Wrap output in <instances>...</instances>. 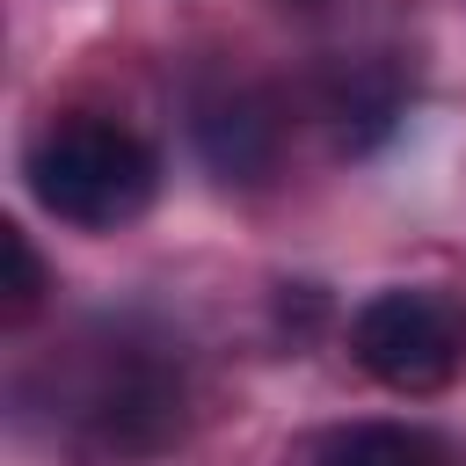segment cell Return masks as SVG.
Segmentation results:
<instances>
[{"label":"cell","mask_w":466,"mask_h":466,"mask_svg":"<svg viewBox=\"0 0 466 466\" xmlns=\"http://www.w3.org/2000/svg\"><path fill=\"white\" fill-rule=\"evenodd\" d=\"M393 116H400V80H393L386 66H364V73H350V80L335 87V138H342L350 153L379 146V138L393 131Z\"/></svg>","instance_id":"cell-4"},{"label":"cell","mask_w":466,"mask_h":466,"mask_svg":"<svg viewBox=\"0 0 466 466\" xmlns=\"http://www.w3.org/2000/svg\"><path fill=\"white\" fill-rule=\"evenodd\" d=\"M328 466H444L437 437L400 430V422H357L328 444Z\"/></svg>","instance_id":"cell-5"},{"label":"cell","mask_w":466,"mask_h":466,"mask_svg":"<svg viewBox=\"0 0 466 466\" xmlns=\"http://www.w3.org/2000/svg\"><path fill=\"white\" fill-rule=\"evenodd\" d=\"M350 357L386 393H437L466 364V306L451 291H379L350 320Z\"/></svg>","instance_id":"cell-2"},{"label":"cell","mask_w":466,"mask_h":466,"mask_svg":"<svg viewBox=\"0 0 466 466\" xmlns=\"http://www.w3.org/2000/svg\"><path fill=\"white\" fill-rule=\"evenodd\" d=\"M189 131H197V153H204V167L218 182H262L277 167V116H269V102L255 87L204 95L197 116H189Z\"/></svg>","instance_id":"cell-3"},{"label":"cell","mask_w":466,"mask_h":466,"mask_svg":"<svg viewBox=\"0 0 466 466\" xmlns=\"http://www.w3.org/2000/svg\"><path fill=\"white\" fill-rule=\"evenodd\" d=\"M22 175H29V197L80 226V233H116L131 226L153 189H160V160L138 131L109 124V116H58L29 138L22 153Z\"/></svg>","instance_id":"cell-1"},{"label":"cell","mask_w":466,"mask_h":466,"mask_svg":"<svg viewBox=\"0 0 466 466\" xmlns=\"http://www.w3.org/2000/svg\"><path fill=\"white\" fill-rule=\"evenodd\" d=\"M0 255H7V320H29L36 306H44V262H36V248H29V233L22 226H0Z\"/></svg>","instance_id":"cell-6"}]
</instances>
